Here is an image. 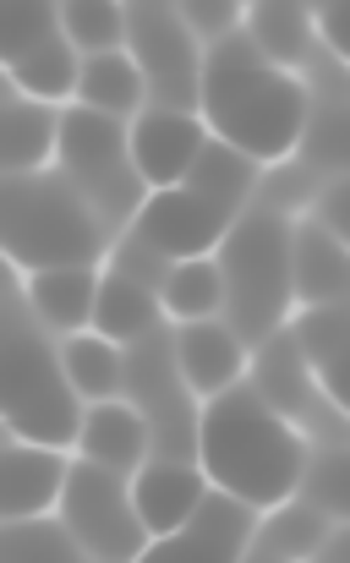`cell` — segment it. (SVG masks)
Listing matches in <instances>:
<instances>
[{"label": "cell", "mask_w": 350, "mask_h": 563, "mask_svg": "<svg viewBox=\"0 0 350 563\" xmlns=\"http://www.w3.org/2000/svg\"><path fill=\"white\" fill-rule=\"evenodd\" d=\"M197 115L214 137L236 143L258 165H274L296 154L302 121H307V82L274 66L247 27H230L203 44L197 66Z\"/></svg>", "instance_id": "1"}, {"label": "cell", "mask_w": 350, "mask_h": 563, "mask_svg": "<svg viewBox=\"0 0 350 563\" xmlns=\"http://www.w3.org/2000/svg\"><path fill=\"white\" fill-rule=\"evenodd\" d=\"M307 438L241 377L225 394L197 399V465L214 487L252 504L258 515L296 498Z\"/></svg>", "instance_id": "2"}, {"label": "cell", "mask_w": 350, "mask_h": 563, "mask_svg": "<svg viewBox=\"0 0 350 563\" xmlns=\"http://www.w3.org/2000/svg\"><path fill=\"white\" fill-rule=\"evenodd\" d=\"M110 230L94 213V202L77 191V181L50 165L28 176H6V257L11 274H39L61 263H105Z\"/></svg>", "instance_id": "3"}, {"label": "cell", "mask_w": 350, "mask_h": 563, "mask_svg": "<svg viewBox=\"0 0 350 563\" xmlns=\"http://www.w3.org/2000/svg\"><path fill=\"white\" fill-rule=\"evenodd\" d=\"M214 252H219L214 263L225 279V323L252 351L274 329H285V318L296 307V296H291V219L247 202Z\"/></svg>", "instance_id": "4"}, {"label": "cell", "mask_w": 350, "mask_h": 563, "mask_svg": "<svg viewBox=\"0 0 350 563\" xmlns=\"http://www.w3.org/2000/svg\"><path fill=\"white\" fill-rule=\"evenodd\" d=\"M6 438L50 443V449H77L83 427V394L61 367V351H50L44 323L33 318L22 279L6 296Z\"/></svg>", "instance_id": "5"}, {"label": "cell", "mask_w": 350, "mask_h": 563, "mask_svg": "<svg viewBox=\"0 0 350 563\" xmlns=\"http://www.w3.org/2000/svg\"><path fill=\"white\" fill-rule=\"evenodd\" d=\"M55 515L66 520V531L83 542V553L94 563H138V553L149 548V531L132 504V476L110 465L77 460Z\"/></svg>", "instance_id": "6"}, {"label": "cell", "mask_w": 350, "mask_h": 563, "mask_svg": "<svg viewBox=\"0 0 350 563\" xmlns=\"http://www.w3.org/2000/svg\"><path fill=\"white\" fill-rule=\"evenodd\" d=\"M127 49L138 55L154 104L197 110L203 38L181 22L175 0H127Z\"/></svg>", "instance_id": "7"}, {"label": "cell", "mask_w": 350, "mask_h": 563, "mask_svg": "<svg viewBox=\"0 0 350 563\" xmlns=\"http://www.w3.org/2000/svg\"><path fill=\"white\" fill-rule=\"evenodd\" d=\"M236 213H241V208H225L219 197H203L197 187L175 181V187L149 191L143 208H138V219H132L127 230H138L160 257L175 263V257H203V252H214Z\"/></svg>", "instance_id": "8"}, {"label": "cell", "mask_w": 350, "mask_h": 563, "mask_svg": "<svg viewBox=\"0 0 350 563\" xmlns=\"http://www.w3.org/2000/svg\"><path fill=\"white\" fill-rule=\"evenodd\" d=\"M258 531V509L230 498L225 487H208L192 520L171 537H149L138 563H241Z\"/></svg>", "instance_id": "9"}, {"label": "cell", "mask_w": 350, "mask_h": 563, "mask_svg": "<svg viewBox=\"0 0 350 563\" xmlns=\"http://www.w3.org/2000/svg\"><path fill=\"white\" fill-rule=\"evenodd\" d=\"M208 143V121L197 115V110H171V104H149V110H138V121H132V165H138V176L154 187H175L186 170H192V159H197V148Z\"/></svg>", "instance_id": "10"}, {"label": "cell", "mask_w": 350, "mask_h": 563, "mask_svg": "<svg viewBox=\"0 0 350 563\" xmlns=\"http://www.w3.org/2000/svg\"><path fill=\"white\" fill-rule=\"evenodd\" d=\"M66 476H72L66 449L11 438L6 454H0V515L6 520H39V515L61 509Z\"/></svg>", "instance_id": "11"}, {"label": "cell", "mask_w": 350, "mask_h": 563, "mask_svg": "<svg viewBox=\"0 0 350 563\" xmlns=\"http://www.w3.org/2000/svg\"><path fill=\"white\" fill-rule=\"evenodd\" d=\"M171 340H175V367H181L186 388H192L197 399L225 394L230 383L247 377L252 351H247V340H241L230 323H219V318H192V323L175 329Z\"/></svg>", "instance_id": "12"}, {"label": "cell", "mask_w": 350, "mask_h": 563, "mask_svg": "<svg viewBox=\"0 0 350 563\" xmlns=\"http://www.w3.org/2000/svg\"><path fill=\"white\" fill-rule=\"evenodd\" d=\"M77 454L94 460V465H110L121 476H138L143 460L154 454V432H149V416L116 394V399H94L83 410V427H77Z\"/></svg>", "instance_id": "13"}, {"label": "cell", "mask_w": 350, "mask_h": 563, "mask_svg": "<svg viewBox=\"0 0 350 563\" xmlns=\"http://www.w3.org/2000/svg\"><path fill=\"white\" fill-rule=\"evenodd\" d=\"M214 482L203 476L197 460H143V471L132 476V504H138V520L149 537H171L192 520V509L203 504Z\"/></svg>", "instance_id": "14"}, {"label": "cell", "mask_w": 350, "mask_h": 563, "mask_svg": "<svg viewBox=\"0 0 350 563\" xmlns=\"http://www.w3.org/2000/svg\"><path fill=\"white\" fill-rule=\"evenodd\" d=\"M291 296L296 307L346 301V235L324 230L313 213L291 219Z\"/></svg>", "instance_id": "15"}, {"label": "cell", "mask_w": 350, "mask_h": 563, "mask_svg": "<svg viewBox=\"0 0 350 563\" xmlns=\"http://www.w3.org/2000/svg\"><path fill=\"white\" fill-rule=\"evenodd\" d=\"M22 296L33 307V318L55 334H77L94 323V301H99V263H61V268H39L22 274Z\"/></svg>", "instance_id": "16"}, {"label": "cell", "mask_w": 350, "mask_h": 563, "mask_svg": "<svg viewBox=\"0 0 350 563\" xmlns=\"http://www.w3.org/2000/svg\"><path fill=\"white\" fill-rule=\"evenodd\" d=\"M55 148H61V104L11 88V93H6V121H0L6 176L50 170V165H55Z\"/></svg>", "instance_id": "17"}, {"label": "cell", "mask_w": 350, "mask_h": 563, "mask_svg": "<svg viewBox=\"0 0 350 563\" xmlns=\"http://www.w3.org/2000/svg\"><path fill=\"white\" fill-rule=\"evenodd\" d=\"M94 329L110 334L116 345H132L154 329H165V307H160V290L138 285L132 274L121 268H99V301H94Z\"/></svg>", "instance_id": "18"}, {"label": "cell", "mask_w": 350, "mask_h": 563, "mask_svg": "<svg viewBox=\"0 0 350 563\" xmlns=\"http://www.w3.org/2000/svg\"><path fill=\"white\" fill-rule=\"evenodd\" d=\"M285 334L296 340V351H302V362L313 367L318 377V388L340 405L346 399V307L340 301H324V307H302L296 318H285Z\"/></svg>", "instance_id": "19"}, {"label": "cell", "mask_w": 350, "mask_h": 563, "mask_svg": "<svg viewBox=\"0 0 350 563\" xmlns=\"http://www.w3.org/2000/svg\"><path fill=\"white\" fill-rule=\"evenodd\" d=\"M241 27L247 38L285 71H296L313 49H318V33H313V11L302 0H247L241 11Z\"/></svg>", "instance_id": "20"}, {"label": "cell", "mask_w": 350, "mask_h": 563, "mask_svg": "<svg viewBox=\"0 0 350 563\" xmlns=\"http://www.w3.org/2000/svg\"><path fill=\"white\" fill-rule=\"evenodd\" d=\"M6 77H11V88H22V93H33V99L66 104V99H77L83 49H77L66 33H50V38L28 44L22 55H11V60H6Z\"/></svg>", "instance_id": "21"}, {"label": "cell", "mask_w": 350, "mask_h": 563, "mask_svg": "<svg viewBox=\"0 0 350 563\" xmlns=\"http://www.w3.org/2000/svg\"><path fill=\"white\" fill-rule=\"evenodd\" d=\"M77 104H94V110H110V115H138L149 104V77L138 66V55L121 44V49H99V55H83V77H77Z\"/></svg>", "instance_id": "22"}, {"label": "cell", "mask_w": 350, "mask_h": 563, "mask_svg": "<svg viewBox=\"0 0 350 563\" xmlns=\"http://www.w3.org/2000/svg\"><path fill=\"white\" fill-rule=\"evenodd\" d=\"M61 367H66V377H72V388L83 394V405L127 394V345H116V340L99 334L94 323L77 329V334H66V345H61Z\"/></svg>", "instance_id": "23"}, {"label": "cell", "mask_w": 350, "mask_h": 563, "mask_svg": "<svg viewBox=\"0 0 350 563\" xmlns=\"http://www.w3.org/2000/svg\"><path fill=\"white\" fill-rule=\"evenodd\" d=\"M335 526H340V520H329V515L313 509L307 498H285V504H274L269 520H258L252 548L274 553L280 563H307L318 548H324V537H329Z\"/></svg>", "instance_id": "24"}, {"label": "cell", "mask_w": 350, "mask_h": 563, "mask_svg": "<svg viewBox=\"0 0 350 563\" xmlns=\"http://www.w3.org/2000/svg\"><path fill=\"white\" fill-rule=\"evenodd\" d=\"M160 307H165L171 323L219 318V312H225V279H219L214 252H203V257H175L171 268H165V285H160Z\"/></svg>", "instance_id": "25"}, {"label": "cell", "mask_w": 350, "mask_h": 563, "mask_svg": "<svg viewBox=\"0 0 350 563\" xmlns=\"http://www.w3.org/2000/svg\"><path fill=\"white\" fill-rule=\"evenodd\" d=\"M181 181L197 187L203 197H219L225 208H247V202H252V187H258V159L208 132V143L197 148V159H192V170H186Z\"/></svg>", "instance_id": "26"}, {"label": "cell", "mask_w": 350, "mask_h": 563, "mask_svg": "<svg viewBox=\"0 0 350 563\" xmlns=\"http://www.w3.org/2000/svg\"><path fill=\"white\" fill-rule=\"evenodd\" d=\"M0 559L6 563H94L83 553V542L66 531V520H6V537H0Z\"/></svg>", "instance_id": "27"}, {"label": "cell", "mask_w": 350, "mask_h": 563, "mask_svg": "<svg viewBox=\"0 0 350 563\" xmlns=\"http://www.w3.org/2000/svg\"><path fill=\"white\" fill-rule=\"evenodd\" d=\"M61 33L83 49H121L127 44V0H61Z\"/></svg>", "instance_id": "28"}, {"label": "cell", "mask_w": 350, "mask_h": 563, "mask_svg": "<svg viewBox=\"0 0 350 563\" xmlns=\"http://www.w3.org/2000/svg\"><path fill=\"white\" fill-rule=\"evenodd\" d=\"M324 187V170H313L307 159H296V154H285V159H274V165H258V208H274V213H285V219H296V213H307L313 208V197Z\"/></svg>", "instance_id": "29"}, {"label": "cell", "mask_w": 350, "mask_h": 563, "mask_svg": "<svg viewBox=\"0 0 350 563\" xmlns=\"http://www.w3.org/2000/svg\"><path fill=\"white\" fill-rule=\"evenodd\" d=\"M296 498H307L329 520H346V449L340 443H307V460H302V476H296Z\"/></svg>", "instance_id": "30"}, {"label": "cell", "mask_w": 350, "mask_h": 563, "mask_svg": "<svg viewBox=\"0 0 350 563\" xmlns=\"http://www.w3.org/2000/svg\"><path fill=\"white\" fill-rule=\"evenodd\" d=\"M175 11H181V22L208 44V38H219V33H230V27H241V11H247V0H175Z\"/></svg>", "instance_id": "31"}, {"label": "cell", "mask_w": 350, "mask_h": 563, "mask_svg": "<svg viewBox=\"0 0 350 563\" xmlns=\"http://www.w3.org/2000/svg\"><path fill=\"white\" fill-rule=\"evenodd\" d=\"M241 563H280V559H274V553H263V548H247V553H241Z\"/></svg>", "instance_id": "32"}]
</instances>
